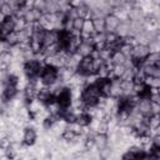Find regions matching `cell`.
I'll list each match as a JSON object with an SVG mask.
<instances>
[{"mask_svg": "<svg viewBox=\"0 0 160 160\" xmlns=\"http://www.w3.org/2000/svg\"><path fill=\"white\" fill-rule=\"evenodd\" d=\"M12 31H15V18L14 16H8L0 24V38H1V40H4Z\"/></svg>", "mask_w": 160, "mask_h": 160, "instance_id": "cell-5", "label": "cell"}, {"mask_svg": "<svg viewBox=\"0 0 160 160\" xmlns=\"http://www.w3.org/2000/svg\"><path fill=\"white\" fill-rule=\"evenodd\" d=\"M128 58L119 50V51H114L111 54V58H110V62L112 65H125Z\"/></svg>", "mask_w": 160, "mask_h": 160, "instance_id": "cell-13", "label": "cell"}, {"mask_svg": "<svg viewBox=\"0 0 160 160\" xmlns=\"http://www.w3.org/2000/svg\"><path fill=\"white\" fill-rule=\"evenodd\" d=\"M129 31H130V20H121V22L118 26L115 34L120 39H125V38L129 36Z\"/></svg>", "mask_w": 160, "mask_h": 160, "instance_id": "cell-12", "label": "cell"}, {"mask_svg": "<svg viewBox=\"0 0 160 160\" xmlns=\"http://www.w3.org/2000/svg\"><path fill=\"white\" fill-rule=\"evenodd\" d=\"M76 72L82 75V76H90V75H96V70L94 66V58L92 56H86L82 58L80 64L78 65Z\"/></svg>", "mask_w": 160, "mask_h": 160, "instance_id": "cell-3", "label": "cell"}, {"mask_svg": "<svg viewBox=\"0 0 160 160\" xmlns=\"http://www.w3.org/2000/svg\"><path fill=\"white\" fill-rule=\"evenodd\" d=\"M84 22H85V19H81V18L74 19L72 20V30H75L78 32H81L82 26H84Z\"/></svg>", "mask_w": 160, "mask_h": 160, "instance_id": "cell-14", "label": "cell"}, {"mask_svg": "<svg viewBox=\"0 0 160 160\" xmlns=\"http://www.w3.org/2000/svg\"><path fill=\"white\" fill-rule=\"evenodd\" d=\"M36 138H38V135H36L35 129L28 126V128H25L24 134H22V144L25 146H32L36 142Z\"/></svg>", "mask_w": 160, "mask_h": 160, "instance_id": "cell-10", "label": "cell"}, {"mask_svg": "<svg viewBox=\"0 0 160 160\" xmlns=\"http://www.w3.org/2000/svg\"><path fill=\"white\" fill-rule=\"evenodd\" d=\"M94 142H95V148L100 151L109 146V136L106 134H95Z\"/></svg>", "mask_w": 160, "mask_h": 160, "instance_id": "cell-11", "label": "cell"}, {"mask_svg": "<svg viewBox=\"0 0 160 160\" xmlns=\"http://www.w3.org/2000/svg\"><path fill=\"white\" fill-rule=\"evenodd\" d=\"M136 108H138L139 112H140L144 118H150V116H151L152 104H151V100H150L149 98H139Z\"/></svg>", "mask_w": 160, "mask_h": 160, "instance_id": "cell-7", "label": "cell"}, {"mask_svg": "<svg viewBox=\"0 0 160 160\" xmlns=\"http://www.w3.org/2000/svg\"><path fill=\"white\" fill-rule=\"evenodd\" d=\"M99 155H100V159L101 160H110V158L112 155V149L110 146H108V148L100 150L99 151Z\"/></svg>", "mask_w": 160, "mask_h": 160, "instance_id": "cell-16", "label": "cell"}, {"mask_svg": "<svg viewBox=\"0 0 160 160\" xmlns=\"http://www.w3.org/2000/svg\"><path fill=\"white\" fill-rule=\"evenodd\" d=\"M104 22H105V32L110 34V32H115L116 31V29L120 25L121 20L116 14L112 12V14H109V15L105 16Z\"/></svg>", "mask_w": 160, "mask_h": 160, "instance_id": "cell-6", "label": "cell"}, {"mask_svg": "<svg viewBox=\"0 0 160 160\" xmlns=\"http://www.w3.org/2000/svg\"><path fill=\"white\" fill-rule=\"evenodd\" d=\"M55 99H56L58 104L60 105L61 110H66V109H70L74 98H72V94H71L70 88H62V89L55 95Z\"/></svg>", "mask_w": 160, "mask_h": 160, "instance_id": "cell-4", "label": "cell"}, {"mask_svg": "<svg viewBox=\"0 0 160 160\" xmlns=\"http://www.w3.org/2000/svg\"><path fill=\"white\" fill-rule=\"evenodd\" d=\"M144 18H145V12L138 5V2H136V5L131 6L128 10V19L130 21H144Z\"/></svg>", "mask_w": 160, "mask_h": 160, "instance_id": "cell-9", "label": "cell"}, {"mask_svg": "<svg viewBox=\"0 0 160 160\" xmlns=\"http://www.w3.org/2000/svg\"><path fill=\"white\" fill-rule=\"evenodd\" d=\"M94 26L96 32H105V22L104 19H94Z\"/></svg>", "mask_w": 160, "mask_h": 160, "instance_id": "cell-15", "label": "cell"}, {"mask_svg": "<svg viewBox=\"0 0 160 160\" xmlns=\"http://www.w3.org/2000/svg\"><path fill=\"white\" fill-rule=\"evenodd\" d=\"M101 98H102V95L100 92V89H99L98 84L84 86L82 94H81V100L84 101L86 108H96L99 105Z\"/></svg>", "mask_w": 160, "mask_h": 160, "instance_id": "cell-1", "label": "cell"}, {"mask_svg": "<svg viewBox=\"0 0 160 160\" xmlns=\"http://www.w3.org/2000/svg\"><path fill=\"white\" fill-rule=\"evenodd\" d=\"M59 69L55 68V66H51V65H44L42 70H41V74H40V80H41V84L44 86H52L55 85L58 81H59Z\"/></svg>", "mask_w": 160, "mask_h": 160, "instance_id": "cell-2", "label": "cell"}, {"mask_svg": "<svg viewBox=\"0 0 160 160\" xmlns=\"http://www.w3.org/2000/svg\"><path fill=\"white\" fill-rule=\"evenodd\" d=\"M59 42V30H46L42 38V45L44 48L58 45Z\"/></svg>", "mask_w": 160, "mask_h": 160, "instance_id": "cell-8", "label": "cell"}]
</instances>
